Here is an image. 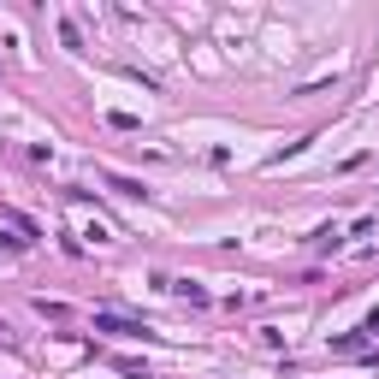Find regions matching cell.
Masks as SVG:
<instances>
[{
    "label": "cell",
    "mask_w": 379,
    "mask_h": 379,
    "mask_svg": "<svg viewBox=\"0 0 379 379\" xmlns=\"http://www.w3.org/2000/svg\"><path fill=\"white\" fill-rule=\"evenodd\" d=\"M95 332H113V338H148L142 320H125V315H95Z\"/></svg>",
    "instance_id": "1"
},
{
    "label": "cell",
    "mask_w": 379,
    "mask_h": 379,
    "mask_svg": "<svg viewBox=\"0 0 379 379\" xmlns=\"http://www.w3.org/2000/svg\"><path fill=\"white\" fill-rule=\"evenodd\" d=\"M172 290L184 296V302H208V290H202V285H190V278H184V285H172Z\"/></svg>",
    "instance_id": "2"
},
{
    "label": "cell",
    "mask_w": 379,
    "mask_h": 379,
    "mask_svg": "<svg viewBox=\"0 0 379 379\" xmlns=\"http://www.w3.org/2000/svg\"><path fill=\"white\" fill-rule=\"evenodd\" d=\"M361 332H368V338H379V308H373V315H368V326H361Z\"/></svg>",
    "instance_id": "3"
}]
</instances>
